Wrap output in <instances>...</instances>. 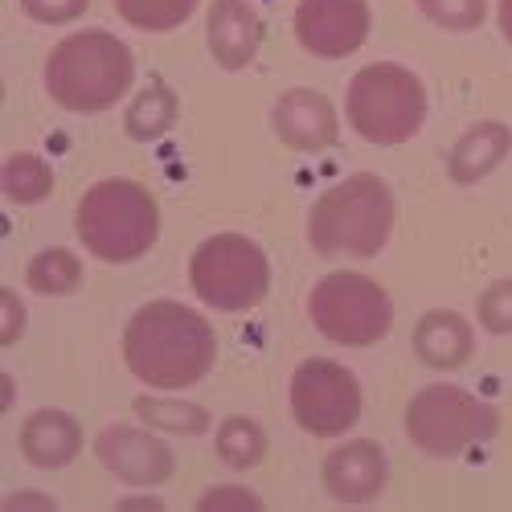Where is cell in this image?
<instances>
[{"mask_svg": "<svg viewBox=\"0 0 512 512\" xmlns=\"http://www.w3.org/2000/svg\"><path fill=\"white\" fill-rule=\"evenodd\" d=\"M345 111L361 140L381 148L406 144L426 119V87L406 66L373 62L353 74Z\"/></svg>", "mask_w": 512, "mask_h": 512, "instance_id": "5b68a950", "label": "cell"}, {"mask_svg": "<svg viewBox=\"0 0 512 512\" xmlns=\"http://www.w3.org/2000/svg\"><path fill=\"white\" fill-rule=\"evenodd\" d=\"M508 152H512V132L496 119H484L476 127H467V132L455 140V148L447 156V173L455 185H476L492 173V168H500V160Z\"/></svg>", "mask_w": 512, "mask_h": 512, "instance_id": "e0dca14e", "label": "cell"}, {"mask_svg": "<svg viewBox=\"0 0 512 512\" xmlns=\"http://www.w3.org/2000/svg\"><path fill=\"white\" fill-rule=\"evenodd\" d=\"M17 508H41V512H54V496L46 492H13L5 504H0V512H17Z\"/></svg>", "mask_w": 512, "mask_h": 512, "instance_id": "f1b7e54d", "label": "cell"}, {"mask_svg": "<svg viewBox=\"0 0 512 512\" xmlns=\"http://www.w3.org/2000/svg\"><path fill=\"white\" fill-rule=\"evenodd\" d=\"M390 480L386 451L369 439H353L324 459V488L340 504H369Z\"/></svg>", "mask_w": 512, "mask_h": 512, "instance_id": "7c38bea8", "label": "cell"}, {"mask_svg": "<svg viewBox=\"0 0 512 512\" xmlns=\"http://www.w3.org/2000/svg\"><path fill=\"white\" fill-rule=\"evenodd\" d=\"M95 451H99V463L107 472L132 488H156L173 476V467H177L164 439L136 431V426H107V431L95 439Z\"/></svg>", "mask_w": 512, "mask_h": 512, "instance_id": "8fae6325", "label": "cell"}, {"mask_svg": "<svg viewBox=\"0 0 512 512\" xmlns=\"http://www.w3.org/2000/svg\"><path fill=\"white\" fill-rule=\"evenodd\" d=\"M414 353L422 365L431 369H459L472 361L476 353V336H472V324H467L459 312H426L418 324H414Z\"/></svg>", "mask_w": 512, "mask_h": 512, "instance_id": "9a60e30c", "label": "cell"}, {"mask_svg": "<svg viewBox=\"0 0 512 512\" xmlns=\"http://www.w3.org/2000/svg\"><path fill=\"white\" fill-rule=\"evenodd\" d=\"M218 340L205 316L177 300L144 304L123 332V361L152 390H185L209 373Z\"/></svg>", "mask_w": 512, "mask_h": 512, "instance_id": "6da1fadb", "label": "cell"}, {"mask_svg": "<svg viewBox=\"0 0 512 512\" xmlns=\"http://www.w3.org/2000/svg\"><path fill=\"white\" fill-rule=\"evenodd\" d=\"M291 414L316 439H336L361 418V381L328 357H312L291 377Z\"/></svg>", "mask_w": 512, "mask_h": 512, "instance_id": "9c48e42d", "label": "cell"}, {"mask_svg": "<svg viewBox=\"0 0 512 512\" xmlns=\"http://www.w3.org/2000/svg\"><path fill=\"white\" fill-rule=\"evenodd\" d=\"M496 410L459 386H426L406 406V435L422 455L455 459L496 435Z\"/></svg>", "mask_w": 512, "mask_h": 512, "instance_id": "8992f818", "label": "cell"}, {"mask_svg": "<svg viewBox=\"0 0 512 512\" xmlns=\"http://www.w3.org/2000/svg\"><path fill=\"white\" fill-rule=\"evenodd\" d=\"M25 279H29V287L41 291V295H70V291L82 283V263L74 259L70 250L54 246V250H41L37 259L29 263Z\"/></svg>", "mask_w": 512, "mask_h": 512, "instance_id": "44dd1931", "label": "cell"}, {"mask_svg": "<svg viewBox=\"0 0 512 512\" xmlns=\"http://www.w3.org/2000/svg\"><path fill=\"white\" fill-rule=\"evenodd\" d=\"M295 37L316 58H349L369 37V5L365 0H300Z\"/></svg>", "mask_w": 512, "mask_h": 512, "instance_id": "30bf717a", "label": "cell"}, {"mask_svg": "<svg viewBox=\"0 0 512 512\" xmlns=\"http://www.w3.org/2000/svg\"><path fill=\"white\" fill-rule=\"evenodd\" d=\"M189 283L209 308L246 312L271 291V263L246 234H213L193 250Z\"/></svg>", "mask_w": 512, "mask_h": 512, "instance_id": "52a82bcc", "label": "cell"}, {"mask_svg": "<svg viewBox=\"0 0 512 512\" xmlns=\"http://www.w3.org/2000/svg\"><path fill=\"white\" fill-rule=\"evenodd\" d=\"M160 234L156 197L136 181H99L78 201V238L103 263H132Z\"/></svg>", "mask_w": 512, "mask_h": 512, "instance_id": "277c9868", "label": "cell"}, {"mask_svg": "<svg viewBox=\"0 0 512 512\" xmlns=\"http://www.w3.org/2000/svg\"><path fill=\"white\" fill-rule=\"evenodd\" d=\"M500 29H504V37L512 41V0H500Z\"/></svg>", "mask_w": 512, "mask_h": 512, "instance_id": "4dcf8cb0", "label": "cell"}, {"mask_svg": "<svg viewBox=\"0 0 512 512\" xmlns=\"http://www.w3.org/2000/svg\"><path fill=\"white\" fill-rule=\"evenodd\" d=\"M271 119H275L279 140L295 152H324L336 144V132H340L336 107L320 91H287L275 103Z\"/></svg>", "mask_w": 512, "mask_h": 512, "instance_id": "4fadbf2b", "label": "cell"}, {"mask_svg": "<svg viewBox=\"0 0 512 512\" xmlns=\"http://www.w3.org/2000/svg\"><path fill=\"white\" fill-rule=\"evenodd\" d=\"M480 324L496 336L512 332V279H500L480 295Z\"/></svg>", "mask_w": 512, "mask_h": 512, "instance_id": "d4e9b609", "label": "cell"}, {"mask_svg": "<svg viewBox=\"0 0 512 512\" xmlns=\"http://www.w3.org/2000/svg\"><path fill=\"white\" fill-rule=\"evenodd\" d=\"M263 46V21L246 0H213L209 5V50L226 70H246Z\"/></svg>", "mask_w": 512, "mask_h": 512, "instance_id": "5bb4252c", "label": "cell"}, {"mask_svg": "<svg viewBox=\"0 0 512 512\" xmlns=\"http://www.w3.org/2000/svg\"><path fill=\"white\" fill-rule=\"evenodd\" d=\"M21 451L33 467H66L82 451V426L66 410H37L21 426Z\"/></svg>", "mask_w": 512, "mask_h": 512, "instance_id": "2e32d148", "label": "cell"}, {"mask_svg": "<svg viewBox=\"0 0 512 512\" xmlns=\"http://www.w3.org/2000/svg\"><path fill=\"white\" fill-rule=\"evenodd\" d=\"M115 9L127 25L148 29V33H168L193 17L197 0H115Z\"/></svg>", "mask_w": 512, "mask_h": 512, "instance_id": "7402d4cb", "label": "cell"}, {"mask_svg": "<svg viewBox=\"0 0 512 512\" xmlns=\"http://www.w3.org/2000/svg\"><path fill=\"white\" fill-rule=\"evenodd\" d=\"M0 189H5V197L17 205H37L54 193V173L41 156L17 152L5 160V168H0Z\"/></svg>", "mask_w": 512, "mask_h": 512, "instance_id": "d6986e66", "label": "cell"}, {"mask_svg": "<svg viewBox=\"0 0 512 512\" xmlns=\"http://www.w3.org/2000/svg\"><path fill=\"white\" fill-rule=\"evenodd\" d=\"M312 324L336 340V345H349V349H365L377 345L381 336L390 332L394 324V304L381 283H373L361 271H336L324 275L312 287V300H308Z\"/></svg>", "mask_w": 512, "mask_h": 512, "instance_id": "ba28073f", "label": "cell"}, {"mask_svg": "<svg viewBox=\"0 0 512 512\" xmlns=\"http://www.w3.org/2000/svg\"><path fill=\"white\" fill-rule=\"evenodd\" d=\"M136 78L132 50L107 29H82L58 41L46 62V91L66 111H107L115 107Z\"/></svg>", "mask_w": 512, "mask_h": 512, "instance_id": "7a4b0ae2", "label": "cell"}, {"mask_svg": "<svg viewBox=\"0 0 512 512\" xmlns=\"http://www.w3.org/2000/svg\"><path fill=\"white\" fill-rule=\"evenodd\" d=\"M91 0H21V9L41 25H66L87 13Z\"/></svg>", "mask_w": 512, "mask_h": 512, "instance_id": "484cf974", "label": "cell"}, {"mask_svg": "<svg viewBox=\"0 0 512 512\" xmlns=\"http://www.w3.org/2000/svg\"><path fill=\"white\" fill-rule=\"evenodd\" d=\"M418 9L426 13V21H435L443 29L472 33L488 17V0H418Z\"/></svg>", "mask_w": 512, "mask_h": 512, "instance_id": "cb8c5ba5", "label": "cell"}, {"mask_svg": "<svg viewBox=\"0 0 512 512\" xmlns=\"http://www.w3.org/2000/svg\"><path fill=\"white\" fill-rule=\"evenodd\" d=\"M0 312H5V324H0V345H17V336L25 328V304L17 291L0 295Z\"/></svg>", "mask_w": 512, "mask_h": 512, "instance_id": "4316f807", "label": "cell"}, {"mask_svg": "<svg viewBox=\"0 0 512 512\" xmlns=\"http://www.w3.org/2000/svg\"><path fill=\"white\" fill-rule=\"evenodd\" d=\"M173 123H177V95H173V87H164V82H152V87H144L132 99V107H127V119H123L127 136L140 140V144L160 140Z\"/></svg>", "mask_w": 512, "mask_h": 512, "instance_id": "ac0fdd59", "label": "cell"}, {"mask_svg": "<svg viewBox=\"0 0 512 512\" xmlns=\"http://www.w3.org/2000/svg\"><path fill=\"white\" fill-rule=\"evenodd\" d=\"M394 230V193L390 185L357 173L340 181L312 205L308 238L328 259H373V254L390 242Z\"/></svg>", "mask_w": 512, "mask_h": 512, "instance_id": "3957f363", "label": "cell"}, {"mask_svg": "<svg viewBox=\"0 0 512 512\" xmlns=\"http://www.w3.org/2000/svg\"><path fill=\"white\" fill-rule=\"evenodd\" d=\"M218 455L222 463H230L234 472H246V467L254 463H263L267 455V435H263V426L254 422V418H226L218 426Z\"/></svg>", "mask_w": 512, "mask_h": 512, "instance_id": "ffe728a7", "label": "cell"}, {"mask_svg": "<svg viewBox=\"0 0 512 512\" xmlns=\"http://www.w3.org/2000/svg\"><path fill=\"white\" fill-rule=\"evenodd\" d=\"M218 504H242V508H263V500L254 496L250 488H209L201 500H197V508H218Z\"/></svg>", "mask_w": 512, "mask_h": 512, "instance_id": "83f0119b", "label": "cell"}, {"mask_svg": "<svg viewBox=\"0 0 512 512\" xmlns=\"http://www.w3.org/2000/svg\"><path fill=\"white\" fill-rule=\"evenodd\" d=\"M119 508L127 512V508H164L156 496H127V500H119Z\"/></svg>", "mask_w": 512, "mask_h": 512, "instance_id": "f546056e", "label": "cell"}, {"mask_svg": "<svg viewBox=\"0 0 512 512\" xmlns=\"http://www.w3.org/2000/svg\"><path fill=\"white\" fill-rule=\"evenodd\" d=\"M136 414L156 426V431H173V435H201L205 426H209V414L193 402H168V398H136Z\"/></svg>", "mask_w": 512, "mask_h": 512, "instance_id": "603a6c76", "label": "cell"}]
</instances>
